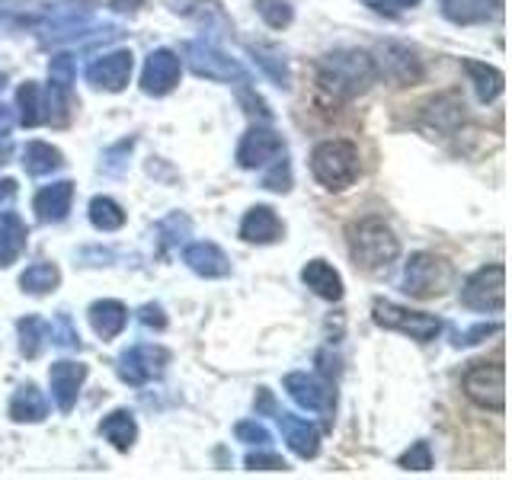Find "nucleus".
Segmentation results:
<instances>
[{
    "label": "nucleus",
    "instance_id": "412c9836",
    "mask_svg": "<svg viewBox=\"0 0 512 480\" xmlns=\"http://www.w3.org/2000/svg\"><path fill=\"white\" fill-rule=\"evenodd\" d=\"M183 263L196 272V276H205V279H224L231 276V260L224 256V250L212 240H196V244H189L183 250Z\"/></svg>",
    "mask_w": 512,
    "mask_h": 480
},
{
    "label": "nucleus",
    "instance_id": "c756f323",
    "mask_svg": "<svg viewBox=\"0 0 512 480\" xmlns=\"http://www.w3.org/2000/svg\"><path fill=\"white\" fill-rule=\"evenodd\" d=\"M16 330H20V352L26 359H39L42 349L48 346V340H52V330H48V324L42 317H23L20 324H16Z\"/></svg>",
    "mask_w": 512,
    "mask_h": 480
},
{
    "label": "nucleus",
    "instance_id": "6ab92c4d",
    "mask_svg": "<svg viewBox=\"0 0 512 480\" xmlns=\"http://www.w3.org/2000/svg\"><path fill=\"white\" fill-rule=\"evenodd\" d=\"M74 205V183L71 180H58L52 186H42L32 199V212L42 224H58L68 218Z\"/></svg>",
    "mask_w": 512,
    "mask_h": 480
},
{
    "label": "nucleus",
    "instance_id": "cd10ccee",
    "mask_svg": "<svg viewBox=\"0 0 512 480\" xmlns=\"http://www.w3.org/2000/svg\"><path fill=\"white\" fill-rule=\"evenodd\" d=\"M464 71H468L471 77V84H474V93H477V100L480 103H493L496 96L503 93V84H506V77L500 68H493V64H484V61H464Z\"/></svg>",
    "mask_w": 512,
    "mask_h": 480
},
{
    "label": "nucleus",
    "instance_id": "37998d69",
    "mask_svg": "<svg viewBox=\"0 0 512 480\" xmlns=\"http://www.w3.org/2000/svg\"><path fill=\"white\" fill-rule=\"evenodd\" d=\"M416 4H420V0H365V7H372L375 13H388V16H394L400 10H410Z\"/></svg>",
    "mask_w": 512,
    "mask_h": 480
},
{
    "label": "nucleus",
    "instance_id": "4468645a",
    "mask_svg": "<svg viewBox=\"0 0 512 480\" xmlns=\"http://www.w3.org/2000/svg\"><path fill=\"white\" fill-rule=\"evenodd\" d=\"M180 74H183V61L170 48H154L144 61V71H141V90L148 96H167L170 90H176L180 84Z\"/></svg>",
    "mask_w": 512,
    "mask_h": 480
},
{
    "label": "nucleus",
    "instance_id": "a878e982",
    "mask_svg": "<svg viewBox=\"0 0 512 480\" xmlns=\"http://www.w3.org/2000/svg\"><path fill=\"white\" fill-rule=\"evenodd\" d=\"M48 416V397L36 384H23L10 397V420L13 423H42Z\"/></svg>",
    "mask_w": 512,
    "mask_h": 480
},
{
    "label": "nucleus",
    "instance_id": "5701e85b",
    "mask_svg": "<svg viewBox=\"0 0 512 480\" xmlns=\"http://www.w3.org/2000/svg\"><path fill=\"white\" fill-rule=\"evenodd\" d=\"M503 0H442V16L455 26L487 23L500 13Z\"/></svg>",
    "mask_w": 512,
    "mask_h": 480
},
{
    "label": "nucleus",
    "instance_id": "ea45409f",
    "mask_svg": "<svg viewBox=\"0 0 512 480\" xmlns=\"http://www.w3.org/2000/svg\"><path fill=\"white\" fill-rule=\"evenodd\" d=\"M48 330H52V343H58L61 349H80V333L74 330L68 314H61Z\"/></svg>",
    "mask_w": 512,
    "mask_h": 480
},
{
    "label": "nucleus",
    "instance_id": "c9c22d12",
    "mask_svg": "<svg viewBox=\"0 0 512 480\" xmlns=\"http://www.w3.org/2000/svg\"><path fill=\"white\" fill-rule=\"evenodd\" d=\"M256 13H260L266 26L272 29H285L295 16L292 7H288V0H256Z\"/></svg>",
    "mask_w": 512,
    "mask_h": 480
},
{
    "label": "nucleus",
    "instance_id": "c85d7f7f",
    "mask_svg": "<svg viewBox=\"0 0 512 480\" xmlns=\"http://www.w3.org/2000/svg\"><path fill=\"white\" fill-rule=\"evenodd\" d=\"M23 167L29 176H48L64 167V154L48 141H29L23 151Z\"/></svg>",
    "mask_w": 512,
    "mask_h": 480
},
{
    "label": "nucleus",
    "instance_id": "72a5a7b5",
    "mask_svg": "<svg viewBox=\"0 0 512 480\" xmlns=\"http://www.w3.org/2000/svg\"><path fill=\"white\" fill-rule=\"evenodd\" d=\"M250 52H253V61L260 64V68L272 80H276V87H282V90L292 87V84H288V80H292V77H288V64H285V58L279 52H272V48H263V45H253Z\"/></svg>",
    "mask_w": 512,
    "mask_h": 480
},
{
    "label": "nucleus",
    "instance_id": "7ed1b4c3",
    "mask_svg": "<svg viewBox=\"0 0 512 480\" xmlns=\"http://www.w3.org/2000/svg\"><path fill=\"white\" fill-rule=\"evenodd\" d=\"M311 173L314 180L330 189V192H343L359 180L362 164H359V148L346 138H330L320 141L311 151Z\"/></svg>",
    "mask_w": 512,
    "mask_h": 480
},
{
    "label": "nucleus",
    "instance_id": "8fccbe9b",
    "mask_svg": "<svg viewBox=\"0 0 512 480\" xmlns=\"http://www.w3.org/2000/svg\"><path fill=\"white\" fill-rule=\"evenodd\" d=\"M0 164H4V151H0Z\"/></svg>",
    "mask_w": 512,
    "mask_h": 480
},
{
    "label": "nucleus",
    "instance_id": "a19ab883",
    "mask_svg": "<svg viewBox=\"0 0 512 480\" xmlns=\"http://www.w3.org/2000/svg\"><path fill=\"white\" fill-rule=\"evenodd\" d=\"M244 464H247L250 471H285V468H288V464H285L279 455L263 452V448H260V452H250Z\"/></svg>",
    "mask_w": 512,
    "mask_h": 480
},
{
    "label": "nucleus",
    "instance_id": "09e8293b",
    "mask_svg": "<svg viewBox=\"0 0 512 480\" xmlns=\"http://www.w3.org/2000/svg\"><path fill=\"white\" fill-rule=\"evenodd\" d=\"M4 84H7V74H0V90H4Z\"/></svg>",
    "mask_w": 512,
    "mask_h": 480
},
{
    "label": "nucleus",
    "instance_id": "9d476101",
    "mask_svg": "<svg viewBox=\"0 0 512 480\" xmlns=\"http://www.w3.org/2000/svg\"><path fill=\"white\" fill-rule=\"evenodd\" d=\"M167 365H170V352L164 346L138 343L119 356V378L125 384H132V388H141V384L157 381L160 375H164Z\"/></svg>",
    "mask_w": 512,
    "mask_h": 480
},
{
    "label": "nucleus",
    "instance_id": "20e7f679",
    "mask_svg": "<svg viewBox=\"0 0 512 480\" xmlns=\"http://www.w3.org/2000/svg\"><path fill=\"white\" fill-rule=\"evenodd\" d=\"M93 16L96 4H90V0H58L32 20V29H36L39 42H64L71 36H84L90 29H100L93 23Z\"/></svg>",
    "mask_w": 512,
    "mask_h": 480
},
{
    "label": "nucleus",
    "instance_id": "4be33fe9",
    "mask_svg": "<svg viewBox=\"0 0 512 480\" xmlns=\"http://www.w3.org/2000/svg\"><path fill=\"white\" fill-rule=\"evenodd\" d=\"M29 228L16 212H0V269L13 266L26 253Z\"/></svg>",
    "mask_w": 512,
    "mask_h": 480
},
{
    "label": "nucleus",
    "instance_id": "2eb2a0df",
    "mask_svg": "<svg viewBox=\"0 0 512 480\" xmlns=\"http://www.w3.org/2000/svg\"><path fill=\"white\" fill-rule=\"evenodd\" d=\"M132 71H135V55L125 52V48H119V52H106L100 58H93L90 68H87V80L96 90L119 93V90L128 87Z\"/></svg>",
    "mask_w": 512,
    "mask_h": 480
},
{
    "label": "nucleus",
    "instance_id": "0eeeda50",
    "mask_svg": "<svg viewBox=\"0 0 512 480\" xmlns=\"http://www.w3.org/2000/svg\"><path fill=\"white\" fill-rule=\"evenodd\" d=\"M375 77H384L394 87H410L423 80V58L404 42H381L372 55Z\"/></svg>",
    "mask_w": 512,
    "mask_h": 480
},
{
    "label": "nucleus",
    "instance_id": "2f4dec72",
    "mask_svg": "<svg viewBox=\"0 0 512 480\" xmlns=\"http://www.w3.org/2000/svg\"><path fill=\"white\" fill-rule=\"evenodd\" d=\"M16 106H20V122L26 128L45 122V100H42V87L36 80H26V84L16 90Z\"/></svg>",
    "mask_w": 512,
    "mask_h": 480
},
{
    "label": "nucleus",
    "instance_id": "49530a36",
    "mask_svg": "<svg viewBox=\"0 0 512 480\" xmlns=\"http://www.w3.org/2000/svg\"><path fill=\"white\" fill-rule=\"evenodd\" d=\"M144 4V0H112V10H116V13H138V7Z\"/></svg>",
    "mask_w": 512,
    "mask_h": 480
},
{
    "label": "nucleus",
    "instance_id": "473e14b6",
    "mask_svg": "<svg viewBox=\"0 0 512 480\" xmlns=\"http://www.w3.org/2000/svg\"><path fill=\"white\" fill-rule=\"evenodd\" d=\"M90 224L96 231H119L125 224V208L109 196H96L90 202Z\"/></svg>",
    "mask_w": 512,
    "mask_h": 480
},
{
    "label": "nucleus",
    "instance_id": "1a4fd4ad",
    "mask_svg": "<svg viewBox=\"0 0 512 480\" xmlns=\"http://www.w3.org/2000/svg\"><path fill=\"white\" fill-rule=\"evenodd\" d=\"M448 279H452V269L436 253H413L410 263L404 269V292L413 298H432L442 295Z\"/></svg>",
    "mask_w": 512,
    "mask_h": 480
},
{
    "label": "nucleus",
    "instance_id": "f3484780",
    "mask_svg": "<svg viewBox=\"0 0 512 480\" xmlns=\"http://www.w3.org/2000/svg\"><path fill=\"white\" fill-rule=\"evenodd\" d=\"M461 122H464V100L458 93L432 96L420 112V125L432 135H452Z\"/></svg>",
    "mask_w": 512,
    "mask_h": 480
},
{
    "label": "nucleus",
    "instance_id": "f8f14e48",
    "mask_svg": "<svg viewBox=\"0 0 512 480\" xmlns=\"http://www.w3.org/2000/svg\"><path fill=\"white\" fill-rule=\"evenodd\" d=\"M282 384H285L288 397H292L298 407L311 410V413L330 416V413H333V407H336V391H333V384H330V381H324L320 375L288 372Z\"/></svg>",
    "mask_w": 512,
    "mask_h": 480
},
{
    "label": "nucleus",
    "instance_id": "6e6552de",
    "mask_svg": "<svg viewBox=\"0 0 512 480\" xmlns=\"http://www.w3.org/2000/svg\"><path fill=\"white\" fill-rule=\"evenodd\" d=\"M503 301H506V266L503 263L477 269L474 276L461 285V304H464V308H471V311L500 314Z\"/></svg>",
    "mask_w": 512,
    "mask_h": 480
},
{
    "label": "nucleus",
    "instance_id": "4c0bfd02",
    "mask_svg": "<svg viewBox=\"0 0 512 480\" xmlns=\"http://www.w3.org/2000/svg\"><path fill=\"white\" fill-rule=\"evenodd\" d=\"M400 468L404 471H429L432 468V448L429 442H413L404 455H400Z\"/></svg>",
    "mask_w": 512,
    "mask_h": 480
},
{
    "label": "nucleus",
    "instance_id": "c03bdc74",
    "mask_svg": "<svg viewBox=\"0 0 512 480\" xmlns=\"http://www.w3.org/2000/svg\"><path fill=\"white\" fill-rule=\"evenodd\" d=\"M138 320L144 327H157V330L167 327V317H164V308H160V304H144L138 311Z\"/></svg>",
    "mask_w": 512,
    "mask_h": 480
},
{
    "label": "nucleus",
    "instance_id": "b1692460",
    "mask_svg": "<svg viewBox=\"0 0 512 480\" xmlns=\"http://www.w3.org/2000/svg\"><path fill=\"white\" fill-rule=\"evenodd\" d=\"M87 317H90V327L96 330V336H103V340H116L128 324V308L116 298H103V301L90 304Z\"/></svg>",
    "mask_w": 512,
    "mask_h": 480
},
{
    "label": "nucleus",
    "instance_id": "393cba45",
    "mask_svg": "<svg viewBox=\"0 0 512 480\" xmlns=\"http://www.w3.org/2000/svg\"><path fill=\"white\" fill-rule=\"evenodd\" d=\"M301 282L324 301H340L343 298V276L327 260H311L308 266L301 269Z\"/></svg>",
    "mask_w": 512,
    "mask_h": 480
},
{
    "label": "nucleus",
    "instance_id": "ddd939ff",
    "mask_svg": "<svg viewBox=\"0 0 512 480\" xmlns=\"http://www.w3.org/2000/svg\"><path fill=\"white\" fill-rule=\"evenodd\" d=\"M279 157H285V138L266 125H253L237 144V164L244 170H263Z\"/></svg>",
    "mask_w": 512,
    "mask_h": 480
},
{
    "label": "nucleus",
    "instance_id": "bb28decb",
    "mask_svg": "<svg viewBox=\"0 0 512 480\" xmlns=\"http://www.w3.org/2000/svg\"><path fill=\"white\" fill-rule=\"evenodd\" d=\"M100 436L116 448V452H128L138 439V423L132 410H112L109 416H103L100 423Z\"/></svg>",
    "mask_w": 512,
    "mask_h": 480
},
{
    "label": "nucleus",
    "instance_id": "de8ad7c7",
    "mask_svg": "<svg viewBox=\"0 0 512 480\" xmlns=\"http://www.w3.org/2000/svg\"><path fill=\"white\" fill-rule=\"evenodd\" d=\"M16 196V183L13 180H0V205L10 202Z\"/></svg>",
    "mask_w": 512,
    "mask_h": 480
},
{
    "label": "nucleus",
    "instance_id": "f257e3e1",
    "mask_svg": "<svg viewBox=\"0 0 512 480\" xmlns=\"http://www.w3.org/2000/svg\"><path fill=\"white\" fill-rule=\"evenodd\" d=\"M375 80L378 77L372 55L359 52V48H336V52L317 61V87L340 103L356 100Z\"/></svg>",
    "mask_w": 512,
    "mask_h": 480
},
{
    "label": "nucleus",
    "instance_id": "aec40b11",
    "mask_svg": "<svg viewBox=\"0 0 512 480\" xmlns=\"http://www.w3.org/2000/svg\"><path fill=\"white\" fill-rule=\"evenodd\" d=\"M279 420V429H282V439L285 445L292 448L298 458H317L320 452V432L311 420H304V416H295V413H276Z\"/></svg>",
    "mask_w": 512,
    "mask_h": 480
},
{
    "label": "nucleus",
    "instance_id": "a18cd8bd",
    "mask_svg": "<svg viewBox=\"0 0 512 480\" xmlns=\"http://www.w3.org/2000/svg\"><path fill=\"white\" fill-rule=\"evenodd\" d=\"M13 125H16V116H13V109L0 103V141H7L10 132H13Z\"/></svg>",
    "mask_w": 512,
    "mask_h": 480
},
{
    "label": "nucleus",
    "instance_id": "58836bf2",
    "mask_svg": "<svg viewBox=\"0 0 512 480\" xmlns=\"http://www.w3.org/2000/svg\"><path fill=\"white\" fill-rule=\"evenodd\" d=\"M234 436H237V442H247V445H256V448H266V445L272 442L269 429H266L260 420H244V423H237V426H234Z\"/></svg>",
    "mask_w": 512,
    "mask_h": 480
},
{
    "label": "nucleus",
    "instance_id": "f704fd0d",
    "mask_svg": "<svg viewBox=\"0 0 512 480\" xmlns=\"http://www.w3.org/2000/svg\"><path fill=\"white\" fill-rule=\"evenodd\" d=\"M74 80H77V61H74V55L61 52V55H55L52 61H48V84H52V87L71 90Z\"/></svg>",
    "mask_w": 512,
    "mask_h": 480
},
{
    "label": "nucleus",
    "instance_id": "e433bc0d",
    "mask_svg": "<svg viewBox=\"0 0 512 480\" xmlns=\"http://www.w3.org/2000/svg\"><path fill=\"white\" fill-rule=\"evenodd\" d=\"M263 189H269V192H288V189H292V167H288L285 157L272 160V164H269V170L263 173Z\"/></svg>",
    "mask_w": 512,
    "mask_h": 480
},
{
    "label": "nucleus",
    "instance_id": "423d86ee",
    "mask_svg": "<svg viewBox=\"0 0 512 480\" xmlns=\"http://www.w3.org/2000/svg\"><path fill=\"white\" fill-rule=\"evenodd\" d=\"M372 317L375 324L384 330H397V333H407L410 340H420L429 343L436 340L442 333V320L436 314H423V311H410V308H400L394 301H375L372 304Z\"/></svg>",
    "mask_w": 512,
    "mask_h": 480
},
{
    "label": "nucleus",
    "instance_id": "39448f33",
    "mask_svg": "<svg viewBox=\"0 0 512 480\" xmlns=\"http://www.w3.org/2000/svg\"><path fill=\"white\" fill-rule=\"evenodd\" d=\"M464 397L480 410H506V372L500 362H474L461 378Z\"/></svg>",
    "mask_w": 512,
    "mask_h": 480
},
{
    "label": "nucleus",
    "instance_id": "7c9ffc66",
    "mask_svg": "<svg viewBox=\"0 0 512 480\" xmlns=\"http://www.w3.org/2000/svg\"><path fill=\"white\" fill-rule=\"evenodd\" d=\"M58 285H61V272L55 263H32L20 276V288L29 295H48Z\"/></svg>",
    "mask_w": 512,
    "mask_h": 480
},
{
    "label": "nucleus",
    "instance_id": "f03ea898",
    "mask_svg": "<svg viewBox=\"0 0 512 480\" xmlns=\"http://www.w3.org/2000/svg\"><path fill=\"white\" fill-rule=\"evenodd\" d=\"M349 237V256L352 263L365 272H381L388 269L397 256H400V244L394 231L384 224V218H362L352 221L346 228Z\"/></svg>",
    "mask_w": 512,
    "mask_h": 480
},
{
    "label": "nucleus",
    "instance_id": "a211bd4d",
    "mask_svg": "<svg viewBox=\"0 0 512 480\" xmlns=\"http://www.w3.org/2000/svg\"><path fill=\"white\" fill-rule=\"evenodd\" d=\"M285 237V224L282 218L276 215V208L269 205H253L250 212L240 221V240H247V244H276V240Z\"/></svg>",
    "mask_w": 512,
    "mask_h": 480
},
{
    "label": "nucleus",
    "instance_id": "79ce46f5",
    "mask_svg": "<svg viewBox=\"0 0 512 480\" xmlns=\"http://www.w3.org/2000/svg\"><path fill=\"white\" fill-rule=\"evenodd\" d=\"M490 333H500V324H477V327H471V330H464V333H458L455 346H474V343H480V340H487Z\"/></svg>",
    "mask_w": 512,
    "mask_h": 480
},
{
    "label": "nucleus",
    "instance_id": "9b49d317",
    "mask_svg": "<svg viewBox=\"0 0 512 480\" xmlns=\"http://www.w3.org/2000/svg\"><path fill=\"white\" fill-rule=\"evenodd\" d=\"M186 61L189 68L196 71L205 80H218V84H247V71L240 64L224 55L221 48H215L212 42H189L186 45Z\"/></svg>",
    "mask_w": 512,
    "mask_h": 480
},
{
    "label": "nucleus",
    "instance_id": "dca6fc26",
    "mask_svg": "<svg viewBox=\"0 0 512 480\" xmlns=\"http://www.w3.org/2000/svg\"><path fill=\"white\" fill-rule=\"evenodd\" d=\"M87 381V365L84 362H55L48 368V388H52V400L61 413H71L77 397H80V388H84Z\"/></svg>",
    "mask_w": 512,
    "mask_h": 480
}]
</instances>
